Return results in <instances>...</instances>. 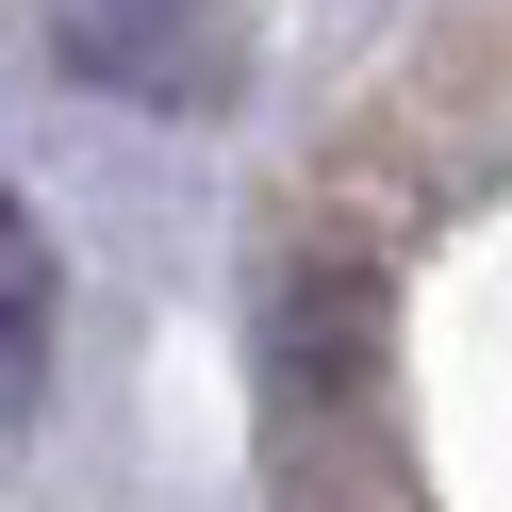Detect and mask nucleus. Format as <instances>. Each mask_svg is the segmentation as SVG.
<instances>
[{
    "instance_id": "nucleus-1",
    "label": "nucleus",
    "mask_w": 512,
    "mask_h": 512,
    "mask_svg": "<svg viewBox=\"0 0 512 512\" xmlns=\"http://www.w3.org/2000/svg\"><path fill=\"white\" fill-rule=\"evenodd\" d=\"M67 67L133 83V100H215V83H232V34H215V0H83Z\"/></svg>"
},
{
    "instance_id": "nucleus-2",
    "label": "nucleus",
    "mask_w": 512,
    "mask_h": 512,
    "mask_svg": "<svg viewBox=\"0 0 512 512\" xmlns=\"http://www.w3.org/2000/svg\"><path fill=\"white\" fill-rule=\"evenodd\" d=\"M34 364H50V248L0 199V413H34Z\"/></svg>"
}]
</instances>
